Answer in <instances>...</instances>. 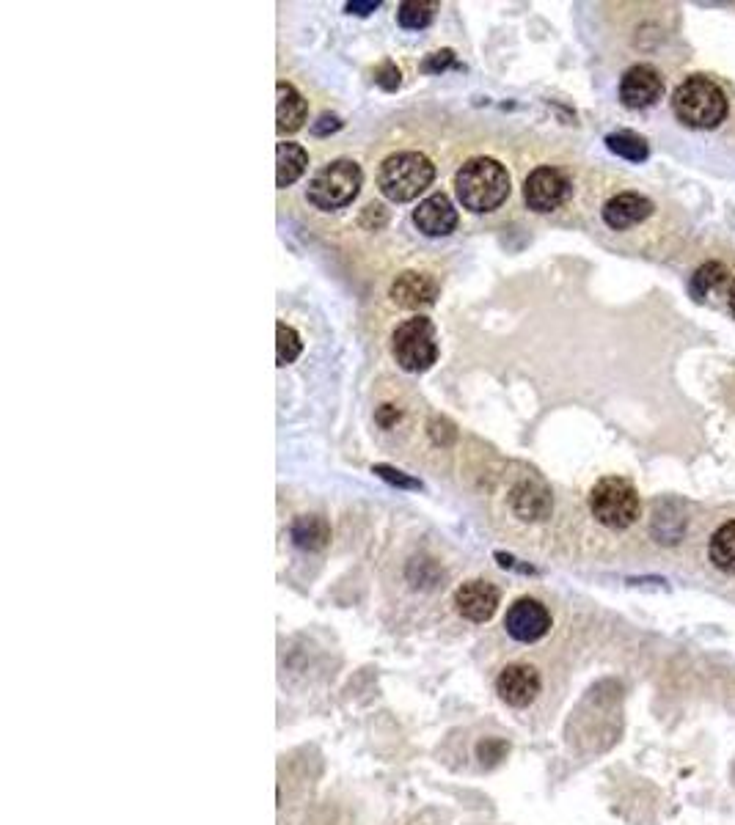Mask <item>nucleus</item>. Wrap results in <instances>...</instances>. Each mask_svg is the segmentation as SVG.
<instances>
[{
  "label": "nucleus",
  "mask_w": 735,
  "mask_h": 825,
  "mask_svg": "<svg viewBox=\"0 0 735 825\" xmlns=\"http://www.w3.org/2000/svg\"><path fill=\"white\" fill-rule=\"evenodd\" d=\"M455 187L463 207L471 212H490L510 196V174L490 157H474L457 171Z\"/></svg>",
  "instance_id": "f257e3e1"
},
{
  "label": "nucleus",
  "mask_w": 735,
  "mask_h": 825,
  "mask_svg": "<svg viewBox=\"0 0 735 825\" xmlns=\"http://www.w3.org/2000/svg\"><path fill=\"white\" fill-rule=\"evenodd\" d=\"M672 108L686 127L711 130L727 116V97L708 77H689L672 94Z\"/></svg>",
  "instance_id": "f03ea898"
},
{
  "label": "nucleus",
  "mask_w": 735,
  "mask_h": 825,
  "mask_svg": "<svg viewBox=\"0 0 735 825\" xmlns=\"http://www.w3.org/2000/svg\"><path fill=\"white\" fill-rule=\"evenodd\" d=\"M435 176V165L419 152L391 154L383 160L378 171L380 193L391 201H413L422 190L430 187Z\"/></svg>",
  "instance_id": "7ed1b4c3"
},
{
  "label": "nucleus",
  "mask_w": 735,
  "mask_h": 825,
  "mask_svg": "<svg viewBox=\"0 0 735 825\" xmlns=\"http://www.w3.org/2000/svg\"><path fill=\"white\" fill-rule=\"evenodd\" d=\"M590 509L603 526L628 528L639 517V493L628 479L606 476L592 487Z\"/></svg>",
  "instance_id": "20e7f679"
},
{
  "label": "nucleus",
  "mask_w": 735,
  "mask_h": 825,
  "mask_svg": "<svg viewBox=\"0 0 735 825\" xmlns=\"http://www.w3.org/2000/svg\"><path fill=\"white\" fill-rule=\"evenodd\" d=\"M361 182H364V174L353 160H334L314 174L312 185H309V201L317 209L347 207L358 196Z\"/></svg>",
  "instance_id": "39448f33"
},
{
  "label": "nucleus",
  "mask_w": 735,
  "mask_h": 825,
  "mask_svg": "<svg viewBox=\"0 0 735 825\" xmlns=\"http://www.w3.org/2000/svg\"><path fill=\"white\" fill-rule=\"evenodd\" d=\"M391 352L405 372H424L438 358L435 328L427 317L405 319L391 336Z\"/></svg>",
  "instance_id": "423d86ee"
},
{
  "label": "nucleus",
  "mask_w": 735,
  "mask_h": 825,
  "mask_svg": "<svg viewBox=\"0 0 735 825\" xmlns=\"http://www.w3.org/2000/svg\"><path fill=\"white\" fill-rule=\"evenodd\" d=\"M504 627L507 633L521 641V644H535L551 630V614L548 608L535 597H521L507 608L504 616Z\"/></svg>",
  "instance_id": "0eeeda50"
},
{
  "label": "nucleus",
  "mask_w": 735,
  "mask_h": 825,
  "mask_svg": "<svg viewBox=\"0 0 735 825\" xmlns=\"http://www.w3.org/2000/svg\"><path fill=\"white\" fill-rule=\"evenodd\" d=\"M570 196V182L568 176L551 168V165H540L532 174L526 176L524 198L529 209L535 212H551L565 204V198Z\"/></svg>",
  "instance_id": "6e6552de"
},
{
  "label": "nucleus",
  "mask_w": 735,
  "mask_h": 825,
  "mask_svg": "<svg viewBox=\"0 0 735 825\" xmlns=\"http://www.w3.org/2000/svg\"><path fill=\"white\" fill-rule=\"evenodd\" d=\"M540 685H543L540 671L535 666H529V663H510L496 677V693L510 707H529L537 699Z\"/></svg>",
  "instance_id": "1a4fd4ad"
},
{
  "label": "nucleus",
  "mask_w": 735,
  "mask_h": 825,
  "mask_svg": "<svg viewBox=\"0 0 735 825\" xmlns=\"http://www.w3.org/2000/svg\"><path fill=\"white\" fill-rule=\"evenodd\" d=\"M499 600H502L499 589L490 581H482V578L466 581L455 592L457 614L468 619V622H488L490 616L496 614Z\"/></svg>",
  "instance_id": "9d476101"
},
{
  "label": "nucleus",
  "mask_w": 735,
  "mask_h": 825,
  "mask_svg": "<svg viewBox=\"0 0 735 825\" xmlns=\"http://www.w3.org/2000/svg\"><path fill=\"white\" fill-rule=\"evenodd\" d=\"M664 91V83L653 66H631L620 80V99H623L628 108H647L653 105Z\"/></svg>",
  "instance_id": "9b49d317"
},
{
  "label": "nucleus",
  "mask_w": 735,
  "mask_h": 825,
  "mask_svg": "<svg viewBox=\"0 0 735 825\" xmlns=\"http://www.w3.org/2000/svg\"><path fill=\"white\" fill-rule=\"evenodd\" d=\"M413 223L424 231L427 237H446L452 234L457 226V209L452 207V201L444 193H433L427 196L413 212Z\"/></svg>",
  "instance_id": "f8f14e48"
},
{
  "label": "nucleus",
  "mask_w": 735,
  "mask_h": 825,
  "mask_svg": "<svg viewBox=\"0 0 735 825\" xmlns=\"http://www.w3.org/2000/svg\"><path fill=\"white\" fill-rule=\"evenodd\" d=\"M653 212V201L639 193H620L606 201L603 207V220L612 226V229L623 231L631 229L636 223H642Z\"/></svg>",
  "instance_id": "ddd939ff"
},
{
  "label": "nucleus",
  "mask_w": 735,
  "mask_h": 825,
  "mask_svg": "<svg viewBox=\"0 0 735 825\" xmlns=\"http://www.w3.org/2000/svg\"><path fill=\"white\" fill-rule=\"evenodd\" d=\"M438 295V286L422 273H402L391 284V300L402 308L430 306Z\"/></svg>",
  "instance_id": "4468645a"
},
{
  "label": "nucleus",
  "mask_w": 735,
  "mask_h": 825,
  "mask_svg": "<svg viewBox=\"0 0 735 825\" xmlns=\"http://www.w3.org/2000/svg\"><path fill=\"white\" fill-rule=\"evenodd\" d=\"M510 506L521 520H546L551 515V493L543 484L521 482L510 495Z\"/></svg>",
  "instance_id": "2eb2a0df"
},
{
  "label": "nucleus",
  "mask_w": 735,
  "mask_h": 825,
  "mask_svg": "<svg viewBox=\"0 0 735 825\" xmlns=\"http://www.w3.org/2000/svg\"><path fill=\"white\" fill-rule=\"evenodd\" d=\"M276 94H279V99H276V127H279V132L301 130L303 121H306V99L290 83H279Z\"/></svg>",
  "instance_id": "dca6fc26"
},
{
  "label": "nucleus",
  "mask_w": 735,
  "mask_h": 825,
  "mask_svg": "<svg viewBox=\"0 0 735 825\" xmlns=\"http://www.w3.org/2000/svg\"><path fill=\"white\" fill-rule=\"evenodd\" d=\"M292 542L301 550H323L331 542V526L323 515L295 517L290 528Z\"/></svg>",
  "instance_id": "f3484780"
},
{
  "label": "nucleus",
  "mask_w": 735,
  "mask_h": 825,
  "mask_svg": "<svg viewBox=\"0 0 735 825\" xmlns=\"http://www.w3.org/2000/svg\"><path fill=\"white\" fill-rule=\"evenodd\" d=\"M309 165V154L298 143H279L276 146V185L287 187L298 182Z\"/></svg>",
  "instance_id": "a211bd4d"
},
{
  "label": "nucleus",
  "mask_w": 735,
  "mask_h": 825,
  "mask_svg": "<svg viewBox=\"0 0 735 825\" xmlns=\"http://www.w3.org/2000/svg\"><path fill=\"white\" fill-rule=\"evenodd\" d=\"M708 553H711L713 567H719L722 572L735 575V520L724 523V526L713 534Z\"/></svg>",
  "instance_id": "6ab92c4d"
},
{
  "label": "nucleus",
  "mask_w": 735,
  "mask_h": 825,
  "mask_svg": "<svg viewBox=\"0 0 735 825\" xmlns=\"http://www.w3.org/2000/svg\"><path fill=\"white\" fill-rule=\"evenodd\" d=\"M606 146H609L617 157L631 160V163H642V160H647V154H650L645 138H642V135H636V132H631V130L612 132V135L606 138Z\"/></svg>",
  "instance_id": "aec40b11"
},
{
  "label": "nucleus",
  "mask_w": 735,
  "mask_h": 825,
  "mask_svg": "<svg viewBox=\"0 0 735 825\" xmlns=\"http://www.w3.org/2000/svg\"><path fill=\"white\" fill-rule=\"evenodd\" d=\"M433 9H435V3L408 0V3H402L400 11H397V20H400L402 28H408V31H419V28H427V25H430V20H433Z\"/></svg>",
  "instance_id": "412c9836"
},
{
  "label": "nucleus",
  "mask_w": 735,
  "mask_h": 825,
  "mask_svg": "<svg viewBox=\"0 0 735 825\" xmlns=\"http://www.w3.org/2000/svg\"><path fill=\"white\" fill-rule=\"evenodd\" d=\"M276 355H279V366H287V363H292L298 355H301L303 344H301V336L295 333V330L290 328V325H284V322H279V328H276Z\"/></svg>",
  "instance_id": "4be33fe9"
},
{
  "label": "nucleus",
  "mask_w": 735,
  "mask_h": 825,
  "mask_svg": "<svg viewBox=\"0 0 735 825\" xmlns=\"http://www.w3.org/2000/svg\"><path fill=\"white\" fill-rule=\"evenodd\" d=\"M724 278V267L719 262H711V264H702L697 273L691 275V292H694V297H705L711 289H716V286L722 284Z\"/></svg>",
  "instance_id": "5701e85b"
},
{
  "label": "nucleus",
  "mask_w": 735,
  "mask_h": 825,
  "mask_svg": "<svg viewBox=\"0 0 735 825\" xmlns=\"http://www.w3.org/2000/svg\"><path fill=\"white\" fill-rule=\"evenodd\" d=\"M507 751H510V743H504L499 737H488L477 746V757L482 765H496L507 757Z\"/></svg>",
  "instance_id": "b1692460"
},
{
  "label": "nucleus",
  "mask_w": 735,
  "mask_h": 825,
  "mask_svg": "<svg viewBox=\"0 0 735 825\" xmlns=\"http://www.w3.org/2000/svg\"><path fill=\"white\" fill-rule=\"evenodd\" d=\"M372 473H378L380 479H386L389 484H397L402 490H422V482H419V479H413V476L397 471V468H391V465H372Z\"/></svg>",
  "instance_id": "393cba45"
},
{
  "label": "nucleus",
  "mask_w": 735,
  "mask_h": 825,
  "mask_svg": "<svg viewBox=\"0 0 735 825\" xmlns=\"http://www.w3.org/2000/svg\"><path fill=\"white\" fill-rule=\"evenodd\" d=\"M375 83H378L380 88H386V91H394V88L400 86V69L394 64H383L375 69Z\"/></svg>",
  "instance_id": "a878e982"
},
{
  "label": "nucleus",
  "mask_w": 735,
  "mask_h": 825,
  "mask_svg": "<svg viewBox=\"0 0 735 825\" xmlns=\"http://www.w3.org/2000/svg\"><path fill=\"white\" fill-rule=\"evenodd\" d=\"M452 50H441V53H433L427 61H424V72H441V69H446V66L452 64Z\"/></svg>",
  "instance_id": "bb28decb"
},
{
  "label": "nucleus",
  "mask_w": 735,
  "mask_h": 825,
  "mask_svg": "<svg viewBox=\"0 0 735 825\" xmlns=\"http://www.w3.org/2000/svg\"><path fill=\"white\" fill-rule=\"evenodd\" d=\"M339 127H342V121L336 119V116H320V121L314 124L312 130L314 135H325V132H334L339 130Z\"/></svg>",
  "instance_id": "cd10ccee"
},
{
  "label": "nucleus",
  "mask_w": 735,
  "mask_h": 825,
  "mask_svg": "<svg viewBox=\"0 0 735 825\" xmlns=\"http://www.w3.org/2000/svg\"><path fill=\"white\" fill-rule=\"evenodd\" d=\"M378 6V0H350L345 9L350 11V14H369V11H375Z\"/></svg>",
  "instance_id": "c85d7f7f"
},
{
  "label": "nucleus",
  "mask_w": 735,
  "mask_h": 825,
  "mask_svg": "<svg viewBox=\"0 0 735 825\" xmlns=\"http://www.w3.org/2000/svg\"><path fill=\"white\" fill-rule=\"evenodd\" d=\"M496 561H499V564H502L504 570H507V567H513V570L532 572V567H521V564H518V561H515L513 556H507V553H496Z\"/></svg>",
  "instance_id": "c756f323"
},
{
  "label": "nucleus",
  "mask_w": 735,
  "mask_h": 825,
  "mask_svg": "<svg viewBox=\"0 0 735 825\" xmlns=\"http://www.w3.org/2000/svg\"><path fill=\"white\" fill-rule=\"evenodd\" d=\"M730 308H733V314H735V281H733V289H730Z\"/></svg>",
  "instance_id": "7c9ffc66"
}]
</instances>
